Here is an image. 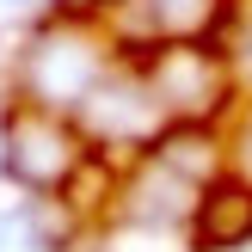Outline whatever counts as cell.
<instances>
[{"mask_svg": "<svg viewBox=\"0 0 252 252\" xmlns=\"http://www.w3.org/2000/svg\"><path fill=\"white\" fill-rule=\"evenodd\" d=\"M142 80L172 123H209L228 105L234 62L216 37H160L142 62Z\"/></svg>", "mask_w": 252, "mask_h": 252, "instance_id": "1", "label": "cell"}, {"mask_svg": "<svg viewBox=\"0 0 252 252\" xmlns=\"http://www.w3.org/2000/svg\"><path fill=\"white\" fill-rule=\"evenodd\" d=\"M98 80H105V49H98V37L80 19L62 12V25L31 37V49H25V93H31V105L80 111V98Z\"/></svg>", "mask_w": 252, "mask_h": 252, "instance_id": "2", "label": "cell"}, {"mask_svg": "<svg viewBox=\"0 0 252 252\" xmlns=\"http://www.w3.org/2000/svg\"><path fill=\"white\" fill-rule=\"evenodd\" d=\"M0 160H6V172L25 185V191H56V185L74 172L80 148H74L68 123H62L49 105H25L19 117L6 123V135H0Z\"/></svg>", "mask_w": 252, "mask_h": 252, "instance_id": "3", "label": "cell"}, {"mask_svg": "<svg viewBox=\"0 0 252 252\" xmlns=\"http://www.w3.org/2000/svg\"><path fill=\"white\" fill-rule=\"evenodd\" d=\"M80 123L98 135V142H148V135L166 123V111H160V98L148 93L142 68L135 74L105 68V80L80 98Z\"/></svg>", "mask_w": 252, "mask_h": 252, "instance_id": "4", "label": "cell"}, {"mask_svg": "<svg viewBox=\"0 0 252 252\" xmlns=\"http://www.w3.org/2000/svg\"><path fill=\"white\" fill-rule=\"evenodd\" d=\"M197 240L209 252L252 246V185H209L197 197Z\"/></svg>", "mask_w": 252, "mask_h": 252, "instance_id": "5", "label": "cell"}, {"mask_svg": "<svg viewBox=\"0 0 252 252\" xmlns=\"http://www.w3.org/2000/svg\"><path fill=\"white\" fill-rule=\"evenodd\" d=\"M240 166H246V179H252V117H246V129H240Z\"/></svg>", "mask_w": 252, "mask_h": 252, "instance_id": "6", "label": "cell"}, {"mask_svg": "<svg viewBox=\"0 0 252 252\" xmlns=\"http://www.w3.org/2000/svg\"><path fill=\"white\" fill-rule=\"evenodd\" d=\"M0 6H6V12H25V6H37V0H0Z\"/></svg>", "mask_w": 252, "mask_h": 252, "instance_id": "7", "label": "cell"}, {"mask_svg": "<svg viewBox=\"0 0 252 252\" xmlns=\"http://www.w3.org/2000/svg\"><path fill=\"white\" fill-rule=\"evenodd\" d=\"M0 166H6V160H0Z\"/></svg>", "mask_w": 252, "mask_h": 252, "instance_id": "8", "label": "cell"}, {"mask_svg": "<svg viewBox=\"0 0 252 252\" xmlns=\"http://www.w3.org/2000/svg\"><path fill=\"white\" fill-rule=\"evenodd\" d=\"M111 6H117V0H111Z\"/></svg>", "mask_w": 252, "mask_h": 252, "instance_id": "9", "label": "cell"}]
</instances>
